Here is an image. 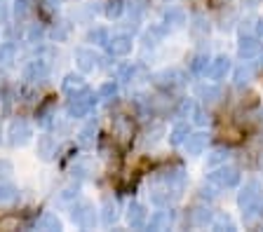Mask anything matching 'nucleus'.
<instances>
[{"instance_id":"21","label":"nucleus","mask_w":263,"mask_h":232,"mask_svg":"<svg viewBox=\"0 0 263 232\" xmlns=\"http://www.w3.org/2000/svg\"><path fill=\"white\" fill-rule=\"evenodd\" d=\"M54 155H57V141L52 136H47V134H43L38 138V157L43 162H49L54 160Z\"/></svg>"},{"instance_id":"3","label":"nucleus","mask_w":263,"mask_h":232,"mask_svg":"<svg viewBox=\"0 0 263 232\" xmlns=\"http://www.w3.org/2000/svg\"><path fill=\"white\" fill-rule=\"evenodd\" d=\"M153 85L160 89H164V92H174V89H181L183 85H186V73L181 71V68H162V71L153 73Z\"/></svg>"},{"instance_id":"10","label":"nucleus","mask_w":263,"mask_h":232,"mask_svg":"<svg viewBox=\"0 0 263 232\" xmlns=\"http://www.w3.org/2000/svg\"><path fill=\"white\" fill-rule=\"evenodd\" d=\"M230 71H233V61H230L226 54H219V56H214V59L209 61L207 77L209 80H214V82H221V80L228 77Z\"/></svg>"},{"instance_id":"6","label":"nucleus","mask_w":263,"mask_h":232,"mask_svg":"<svg viewBox=\"0 0 263 232\" xmlns=\"http://www.w3.org/2000/svg\"><path fill=\"white\" fill-rule=\"evenodd\" d=\"M71 221L82 230H92L97 225V209H94L92 202H85V199L76 202L71 206Z\"/></svg>"},{"instance_id":"42","label":"nucleus","mask_w":263,"mask_h":232,"mask_svg":"<svg viewBox=\"0 0 263 232\" xmlns=\"http://www.w3.org/2000/svg\"><path fill=\"white\" fill-rule=\"evenodd\" d=\"M78 195H80V188H78V185H66V188L59 193V199L61 202H71V199H78Z\"/></svg>"},{"instance_id":"55","label":"nucleus","mask_w":263,"mask_h":232,"mask_svg":"<svg viewBox=\"0 0 263 232\" xmlns=\"http://www.w3.org/2000/svg\"><path fill=\"white\" fill-rule=\"evenodd\" d=\"M261 122H263V111H261Z\"/></svg>"},{"instance_id":"53","label":"nucleus","mask_w":263,"mask_h":232,"mask_svg":"<svg viewBox=\"0 0 263 232\" xmlns=\"http://www.w3.org/2000/svg\"><path fill=\"white\" fill-rule=\"evenodd\" d=\"M258 166H261V172H263V155H261V160H258Z\"/></svg>"},{"instance_id":"49","label":"nucleus","mask_w":263,"mask_h":232,"mask_svg":"<svg viewBox=\"0 0 263 232\" xmlns=\"http://www.w3.org/2000/svg\"><path fill=\"white\" fill-rule=\"evenodd\" d=\"M263 0H245V5L247 7H256V5H261Z\"/></svg>"},{"instance_id":"25","label":"nucleus","mask_w":263,"mask_h":232,"mask_svg":"<svg viewBox=\"0 0 263 232\" xmlns=\"http://www.w3.org/2000/svg\"><path fill=\"white\" fill-rule=\"evenodd\" d=\"M252 80H254V68L249 66V64H242V66H237L235 71H233V82H235L237 89H245Z\"/></svg>"},{"instance_id":"15","label":"nucleus","mask_w":263,"mask_h":232,"mask_svg":"<svg viewBox=\"0 0 263 232\" xmlns=\"http://www.w3.org/2000/svg\"><path fill=\"white\" fill-rule=\"evenodd\" d=\"M146 223H148L146 206L139 204V202H129V206H127V225L139 230V227H146Z\"/></svg>"},{"instance_id":"24","label":"nucleus","mask_w":263,"mask_h":232,"mask_svg":"<svg viewBox=\"0 0 263 232\" xmlns=\"http://www.w3.org/2000/svg\"><path fill=\"white\" fill-rule=\"evenodd\" d=\"M146 73V68L141 66V64H127V66H120V71H118V77H120L122 82H137L139 77Z\"/></svg>"},{"instance_id":"20","label":"nucleus","mask_w":263,"mask_h":232,"mask_svg":"<svg viewBox=\"0 0 263 232\" xmlns=\"http://www.w3.org/2000/svg\"><path fill=\"white\" fill-rule=\"evenodd\" d=\"M167 33H170V28L164 26V24H153V26L143 33V45H146V47H155V45L162 43Z\"/></svg>"},{"instance_id":"11","label":"nucleus","mask_w":263,"mask_h":232,"mask_svg":"<svg viewBox=\"0 0 263 232\" xmlns=\"http://www.w3.org/2000/svg\"><path fill=\"white\" fill-rule=\"evenodd\" d=\"M174 221H176V214L170 209V206H162L160 211H155L153 216H151V221L146 223V227L148 230H155V232H160V230H170L172 225H174Z\"/></svg>"},{"instance_id":"37","label":"nucleus","mask_w":263,"mask_h":232,"mask_svg":"<svg viewBox=\"0 0 263 232\" xmlns=\"http://www.w3.org/2000/svg\"><path fill=\"white\" fill-rule=\"evenodd\" d=\"M99 99H113L118 94V80H106L101 87H99Z\"/></svg>"},{"instance_id":"2","label":"nucleus","mask_w":263,"mask_h":232,"mask_svg":"<svg viewBox=\"0 0 263 232\" xmlns=\"http://www.w3.org/2000/svg\"><path fill=\"white\" fill-rule=\"evenodd\" d=\"M97 103H99V94H94V92L85 89L82 94L71 96V103H68L66 113H68V117H71V120H82V117H87L89 113L94 111V106H97Z\"/></svg>"},{"instance_id":"23","label":"nucleus","mask_w":263,"mask_h":232,"mask_svg":"<svg viewBox=\"0 0 263 232\" xmlns=\"http://www.w3.org/2000/svg\"><path fill=\"white\" fill-rule=\"evenodd\" d=\"M195 96L197 99H202L204 103H216V101L221 99V87L219 85H197Z\"/></svg>"},{"instance_id":"27","label":"nucleus","mask_w":263,"mask_h":232,"mask_svg":"<svg viewBox=\"0 0 263 232\" xmlns=\"http://www.w3.org/2000/svg\"><path fill=\"white\" fill-rule=\"evenodd\" d=\"M193 132V127H191V122L188 120H183V122H179L174 129L170 132V143L172 145H183V141L188 138V134Z\"/></svg>"},{"instance_id":"52","label":"nucleus","mask_w":263,"mask_h":232,"mask_svg":"<svg viewBox=\"0 0 263 232\" xmlns=\"http://www.w3.org/2000/svg\"><path fill=\"white\" fill-rule=\"evenodd\" d=\"M49 3H71V0H49Z\"/></svg>"},{"instance_id":"36","label":"nucleus","mask_w":263,"mask_h":232,"mask_svg":"<svg viewBox=\"0 0 263 232\" xmlns=\"http://www.w3.org/2000/svg\"><path fill=\"white\" fill-rule=\"evenodd\" d=\"M16 59V47L12 43H3L0 45V64L3 66H10L12 61Z\"/></svg>"},{"instance_id":"16","label":"nucleus","mask_w":263,"mask_h":232,"mask_svg":"<svg viewBox=\"0 0 263 232\" xmlns=\"http://www.w3.org/2000/svg\"><path fill=\"white\" fill-rule=\"evenodd\" d=\"M183 145H186V153L191 155V157H197V155H202L204 148H207V134L204 132H191L188 138L183 141Z\"/></svg>"},{"instance_id":"39","label":"nucleus","mask_w":263,"mask_h":232,"mask_svg":"<svg viewBox=\"0 0 263 232\" xmlns=\"http://www.w3.org/2000/svg\"><path fill=\"white\" fill-rule=\"evenodd\" d=\"M33 12V3L31 0H14V14L16 19H26Z\"/></svg>"},{"instance_id":"13","label":"nucleus","mask_w":263,"mask_h":232,"mask_svg":"<svg viewBox=\"0 0 263 232\" xmlns=\"http://www.w3.org/2000/svg\"><path fill=\"white\" fill-rule=\"evenodd\" d=\"M99 54L94 50H89V47H80V50H76V66L80 68L82 73H92L94 68L99 66Z\"/></svg>"},{"instance_id":"44","label":"nucleus","mask_w":263,"mask_h":232,"mask_svg":"<svg viewBox=\"0 0 263 232\" xmlns=\"http://www.w3.org/2000/svg\"><path fill=\"white\" fill-rule=\"evenodd\" d=\"M127 3H129V10H132V12H137V14H143V10L148 7V3H151V0H127Z\"/></svg>"},{"instance_id":"30","label":"nucleus","mask_w":263,"mask_h":232,"mask_svg":"<svg viewBox=\"0 0 263 232\" xmlns=\"http://www.w3.org/2000/svg\"><path fill=\"white\" fill-rule=\"evenodd\" d=\"M228 160H230V150L228 148H214L207 157V166L209 169H216V166L226 164Z\"/></svg>"},{"instance_id":"54","label":"nucleus","mask_w":263,"mask_h":232,"mask_svg":"<svg viewBox=\"0 0 263 232\" xmlns=\"http://www.w3.org/2000/svg\"><path fill=\"white\" fill-rule=\"evenodd\" d=\"M3 80H5V75H0V87H3Z\"/></svg>"},{"instance_id":"43","label":"nucleus","mask_w":263,"mask_h":232,"mask_svg":"<svg viewBox=\"0 0 263 232\" xmlns=\"http://www.w3.org/2000/svg\"><path fill=\"white\" fill-rule=\"evenodd\" d=\"M191 120H193V124H197V127H204L207 124V113L200 108V106H195V111H193V115H191Z\"/></svg>"},{"instance_id":"1","label":"nucleus","mask_w":263,"mask_h":232,"mask_svg":"<svg viewBox=\"0 0 263 232\" xmlns=\"http://www.w3.org/2000/svg\"><path fill=\"white\" fill-rule=\"evenodd\" d=\"M237 206H240L245 221H252L254 216L261 211V206H263V185H261V181L252 178V181H247L245 185H242L240 195H237Z\"/></svg>"},{"instance_id":"31","label":"nucleus","mask_w":263,"mask_h":232,"mask_svg":"<svg viewBox=\"0 0 263 232\" xmlns=\"http://www.w3.org/2000/svg\"><path fill=\"white\" fill-rule=\"evenodd\" d=\"M19 199V188L12 183H0V204H14Z\"/></svg>"},{"instance_id":"28","label":"nucleus","mask_w":263,"mask_h":232,"mask_svg":"<svg viewBox=\"0 0 263 232\" xmlns=\"http://www.w3.org/2000/svg\"><path fill=\"white\" fill-rule=\"evenodd\" d=\"M35 227H38V230H45V232H57V230H61L64 225H61V221H59V216H57V214L45 211V214L38 218Z\"/></svg>"},{"instance_id":"8","label":"nucleus","mask_w":263,"mask_h":232,"mask_svg":"<svg viewBox=\"0 0 263 232\" xmlns=\"http://www.w3.org/2000/svg\"><path fill=\"white\" fill-rule=\"evenodd\" d=\"M158 181L162 183V185H167L174 197H181V193H183V188H186V172H183L181 166H172V169H167V172L160 174Z\"/></svg>"},{"instance_id":"35","label":"nucleus","mask_w":263,"mask_h":232,"mask_svg":"<svg viewBox=\"0 0 263 232\" xmlns=\"http://www.w3.org/2000/svg\"><path fill=\"white\" fill-rule=\"evenodd\" d=\"M212 227L214 230H235V221L228 214H214Z\"/></svg>"},{"instance_id":"17","label":"nucleus","mask_w":263,"mask_h":232,"mask_svg":"<svg viewBox=\"0 0 263 232\" xmlns=\"http://www.w3.org/2000/svg\"><path fill=\"white\" fill-rule=\"evenodd\" d=\"M212 218H214V211L207 204H202V206H193L191 209L188 223L193 227H207V225H212Z\"/></svg>"},{"instance_id":"48","label":"nucleus","mask_w":263,"mask_h":232,"mask_svg":"<svg viewBox=\"0 0 263 232\" xmlns=\"http://www.w3.org/2000/svg\"><path fill=\"white\" fill-rule=\"evenodd\" d=\"M40 38H43V28H40V26H33L31 31H28V43H38Z\"/></svg>"},{"instance_id":"51","label":"nucleus","mask_w":263,"mask_h":232,"mask_svg":"<svg viewBox=\"0 0 263 232\" xmlns=\"http://www.w3.org/2000/svg\"><path fill=\"white\" fill-rule=\"evenodd\" d=\"M256 59H258V68H261V71H263V47H261V52H258V56H256Z\"/></svg>"},{"instance_id":"5","label":"nucleus","mask_w":263,"mask_h":232,"mask_svg":"<svg viewBox=\"0 0 263 232\" xmlns=\"http://www.w3.org/2000/svg\"><path fill=\"white\" fill-rule=\"evenodd\" d=\"M49 73H52V59L47 54H40L24 66V80L26 82H43Z\"/></svg>"},{"instance_id":"22","label":"nucleus","mask_w":263,"mask_h":232,"mask_svg":"<svg viewBox=\"0 0 263 232\" xmlns=\"http://www.w3.org/2000/svg\"><path fill=\"white\" fill-rule=\"evenodd\" d=\"M97 132H99L97 120H89L87 124L78 132V143H80L82 148H92L94 141H97Z\"/></svg>"},{"instance_id":"7","label":"nucleus","mask_w":263,"mask_h":232,"mask_svg":"<svg viewBox=\"0 0 263 232\" xmlns=\"http://www.w3.org/2000/svg\"><path fill=\"white\" fill-rule=\"evenodd\" d=\"M31 138H33L31 122L22 120V117H19V120H12V124L7 127V141H10V145L22 148V145H26Z\"/></svg>"},{"instance_id":"9","label":"nucleus","mask_w":263,"mask_h":232,"mask_svg":"<svg viewBox=\"0 0 263 232\" xmlns=\"http://www.w3.org/2000/svg\"><path fill=\"white\" fill-rule=\"evenodd\" d=\"M104 47L108 52V56H127L134 47V40H132L129 33H113Z\"/></svg>"},{"instance_id":"26","label":"nucleus","mask_w":263,"mask_h":232,"mask_svg":"<svg viewBox=\"0 0 263 232\" xmlns=\"http://www.w3.org/2000/svg\"><path fill=\"white\" fill-rule=\"evenodd\" d=\"M132 132H134V127H132V120H129V117H125V115L115 117V122H113V134L120 138V141H129Z\"/></svg>"},{"instance_id":"19","label":"nucleus","mask_w":263,"mask_h":232,"mask_svg":"<svg viewBox=\"0 0 263 232\" xmlns=\"http://www.w3.org/2000/svg\"><path fill=\"white\" fill-rule=\"evenodd\" d=\"M118 216H120V211H118V202H115L113 197L101 199V223H104L106 227H110V225H115Z\"/></svg>"},{"instance_id":"45","label":"nucleus","mask_w":263,"mask_h":232,"mask_svg":"<svg viewBox=\"0 0 263 232\" xmlns=\"http://www.w3.org/2000/svg\"><path fill=\"white\" fill-rule=\"evenodd\" d=\"M254 26H256V19H254V17L242 19V22H240V33H242V35L252 33V28H254Z\"/></svg>"},{"instance_id":"29","label":"nucleus","mask_w":263,"mask_h":232,"mask_svg":"<svg viewBox=\"0 0 263 232\" xmlns=\"http://www.w3.org/2000/svg\"><path fill=\"white\" fill-rule=\"evenodd\" d=\"M191 33L195 35V38H207L209 35V22L204 14H195V17L191 19Z\"/></svg>"},{"instance_id":"40","label":"nucleus","mask_w":263,"mask_h":232,"mask_svg":"<svg viewBox=\"0 0 263 232\" xmlns=\"http://www.w3.org/2000/svg\"><path fill=\"white\" fill-rule=\"evenodd\" d=\"M71 172H73V176H78V178H87V176H92V164H89L87 160H78Z\"/></svg>"},{"instance_id":"4","label":"nucleus","mask_w":263,"mask_h":232,"mask_svg":"<svg viewBox=\"0 0 263 232\" xmlns=\"http://www.w3.org/2000/svg\"><path fill=\"white\" fill-rule=\"evenodd\" d=\"M240 178H242L240 169L230 164H221L209 174V183L221 190H230V188H235V185H240Z\"/></svg>"},{"instance_id":"18","label":"nucleus","mask_w":263,"mask_h":232,"mask_svg":"<svg viewBox=\"0 0 263 232\" xmlns=\"http://www.w3.org/2000/svg\"><path fill=\"white\" fill-rule=\"evenodd\" d=\"M164 26L170 28V31H176V28H183L188 24V17L186 12L181 10V7H167L164 10Z\"/></svg>"},{"instance_id":"46","label":"nucleus","mask_w":263,"mask_h":232,"mask_svg":"<svg viewBox=\"0 0 263 232\" xmlns=\"http://www.w3.org/2000/svg\"><path fill=\"white\" fill-rule=\"evenodd\" d=\"M7 19H10V3L0 0V24H5Z\"/></svg>"},{"instance_id":"14","label":"nucleus","mask_w":263,"mask_h":232,"mask_svg":"<svg viewBox=\"0 0 263 232\" xmlns=\"http://www.w3.org/2000/svg\"><path fill=\"white\" fill-rule=\"evenodd\" d=\"M87 87V80L82 75H78V73H68V75L61 80V92H64L66 96H76V94H82Z\"/></svg>"},{"instance_id":"41","label":"nucleus","mask_w":263,"mask_h":232,"mask_svg":"<svg viewBox=\"0 0 263 232\" xmlns=\"http://www.w3.org/2000/svg\"><path fill=\"white\" fill-rule=\"evenodd\" d=\"M195 99H183L179 106V117H183V120H191L193 111H195Z\"/></svg>"},{"instance_id":"32","label":"nucleus","mask_w":263,"mask_h":232,"mask_svg":"<svg viewBox=\"0 0 263 232\" xmlns=\"http://www.w3.org/2000/svg\"><path fill=\"white\" fill-rule=\"evenodd\" d=\"M164 136V124H153V127L146 132V136H143V145L146 148H153V145H158L160 141H162Z\"/></svg>"},{"instance_id":"38","label":"nucleus","mask_w":263,"mask_h":232,"mask_svg":"<svg viewBox=\"0 0 263 232\" xmlns=\"http://www.w3.org/2000/svg\"><path fill=\"white\" fill-rule=\"evenodd\" d=\"M108 31L106 28H92L87 33V43H92V45H106L108 43Z\"/></svg>"},{"instance_id":"34","label":"nucleus","mask_w":263,"mask_h":232,"mask_svg":"<svg viewBox=\"0 0 263 232\" xmlns=\"http://www.w3.org/2000/svg\"><path fill=\"white\" fill-rule=\"evenodd\" d=\"M122 12H125V3H122V0H108V3H106V7H104V14L110 19V22L120 19Z\"/></svg>"},{"instance_id":"33","label":"nucleus","mask_w":263,"mask_h":232,"mask_svg":"<svg viewBox=\"0 0 263 232\" xmlns=\"http://www.w3.org/2000/svg\"><path fill=\"white\" fill-rule=\"evenodd\" d=\"M209 61H212V59H209L207 54H195V56H193V61H191V73H193V75H197V77L207 75Z\"/></svg>"},{"instance_id":"12","label":"nucleus","mask_w":263,"mask_h":232,"mask_svg":"<svg viewBox=\"0 0 263 232\" xmlns=\"http://www.w3.org/2000/svg\"><path fill=\"white\" fill-rule=\"evenodd\" d=\"M261 52V43H258L256 35L247 33V35H240V45H237V56L245 61H252L258 56Z\"/></svg>"},{"instance_id":"50","label":"nucleus","mask_w":263,"mask_h":232,"mask_svg":"<svg viewBox=\"0 0 263 232\" xmlns=\"http://www.w3.org/2000/svg\"><path fill=\"white\" fill-rule=\"evenodd\" d=\"M256 33L263 38V19H258V24H256Z\"/></svg>"},{"instance_id":"47","label":"nucleus","mask_w":263,"mask_h":232,"mask_svg":"<svg viewBox=\"0 0 263 232\" xmlns=\"http://www.w3.org/2000/svg\"><path fill=\"white\" fill-rule=\"evenodd\" d=\"M12 164L7 160H0V178H7V176H12Z\"/></svg>"}]
</instances>
